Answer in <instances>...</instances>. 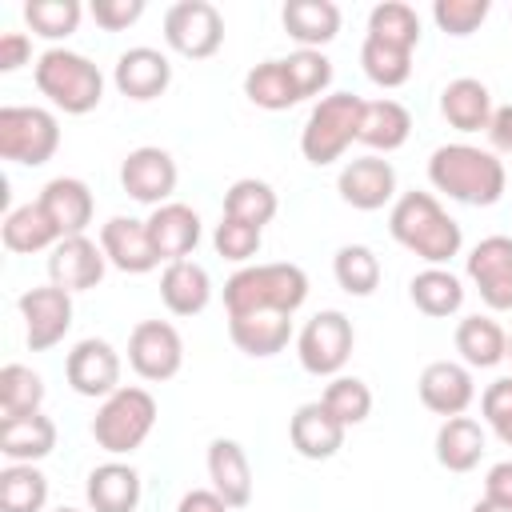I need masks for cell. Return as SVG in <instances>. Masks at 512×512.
I'll return each instance as SVG.
<instances>
[{
	"label": "cell",
	"mask_w": 512,
	"mask_h": 512,
	"mask_svg": "<svg viewBox=\"0 0 512 512\" xmlns=\"http://www.w3.org/2000/svg\"><path fill=\"white\" fill-rule=\"evenodd\" d=\"M56 148H60V120L48 108H36V104L0 108V156L4 160L40 168L56 156Z\"/></svg>",
	"instance_id": "7"
},
{
	"label": "cell",
	"mask_w": 512,
	"mask_h": 512,
	"mask_svg": "<svg viewBox=\"0 0 512 512\" xmlns=\"http://www.w3.org/2000/svg\"><path fill=\"white\" fill-rule=\"evenodd\" d=\"M56 512H80V508H56Z\"/></svg>",
	"instance_id": "55"
},
{
	"label": "cell",
	"mask_w": 512,
	"mask_h": 512,
	"mask_svg": "<svg viewBox=\"0 0 512 512\" xmlns=\"http://www.w3.org/2000/svg\"><path fill=\"white\" fill-rule=\"evenodd\" d=\"M148 232H152V244H156L164 264L188 260V252L200 244V216H196V208H188L180 200H168V204L152 208Z\"/></svg>",
	"instance_id": "23"
},
{
	"label": "cell",
	"mask_w": 512,
	"mask_h": 512,
	"mask_svg": "<svg viewBox=\"0 0 512 512\" xmlns=\"http://www.w3.org/2000/svg\"><path fill=\"white\" fill-rule=\"evenodd\" d=\"M388 232L400 248L420 256L428 268H444L464 248L460 224L440 208V200L432 192H416V188L396 196V204L388 212Z\"/></svg>",
	"instance_id": "1"
},
{
	"label": "cell",
	"mask_w": 512,
	"mask_h": 512,
	"mask_svg": "<svg viewBox=\"0 0 512 512\" xmlns=\"http://www.w3.org/2000/svg\"><path fill=\"white\" fill-rule=\"evenodd\" d=\"M160 300L172 316H200L212 300L208 268L196 260H172L160 272Z\"/></svg>",
	"instance_id": "24"
},
{
	"label": "cell",
	"mask_w": 512,
	"mask_h": 512,
	"mask_svg": "<svg viewBox=\"0 0 512 512\" xmlns=\"http://www.w3.org/2000/svg\"><path fill=\"white\" fill-rule=\"evenodd\" d=\"M332 276L348 296H372L380 288V260L368 244H344L332 256Z\"/></svg>",
	"instance_id": "40"
},
{
	"label": "cell",
	"mask_w": 512,
	"mask_h": 512,
	"mask_svg": "<svg viewBox=\"0 0 512 512\" xmlns=\"http://www.w3.org/2000/svg\"><path fill=\"white\" fill-rule=\"evenodd\" d=\"M84 496H88L92 512H136V504H140V472L132 464H124V460L96 464L88 472Z\"/></svg>",
	"instance_id": "25"
},
{
	"label": "cell",
	"mask_w": 512,
	"mask_h": 512,
	"mask_svg": "<svg viewBox=\"0 0 512 512\" xmlns=\"http://www.w3.org/2000/svg\"><path fill=\"white\" fill-rule=\"evenodd\" d=\"M32 76H36L40 96H48V104L68 116H88L104 100V72L80 52L48 48L36 60Z\"/></svg>",
	"instance_id": "4"
},
{
	"label": "cell",
	"mask_w": 512,
	"mask_h": 512,
	"mask_svg": "<svg viewBox=\"0 0 512 512\" xmlns=\"http://www.w3.org/2000/svg\"><path fill=\"white\" fill-rule=\"evenodd\" d=\"M320 404L344 428H352V424H364L372 416V388L360 376H332L328 388H324V396H320Z\"/></svg>",
	"instance_id": "42"
},
{
	"label": "cell",
	"mask_w": 512,
	"mask_h": 512,
	"mask_svg": "<svg viewBox=\"0 0 512 512\" xmlns=\"http://www.w3.org/2000/svg\"><path fill=\"white\" fill-rule=\"evenodd\" d=\"M80 0H28L24 4V20L32 28V36H44V40H64L80 28Z\"/></svg>",
	"instance_id": "43"
},
{
	"label": "cell",
	"mask_w": 512,
	"mask_h": 512,
	"mask_svg": "<svg viewBox=\"0 0 512 512\" xmlns=\"http://www.w3.org/2000/svg\"><path fill=\"white\" fill-rule=\"evenodd\" d=\"M364 36H376V40H388V44H400V48L416 52V44H420V16L404 0H384V4H376L368 12V32Z\"/></svg>",
	"instance_id": "41"
},
{
	"label": "cell",
	"mask_w": 512,
	"mask_h": 512,
	"mask_svg": "<svg viewBox=\"0 0 512 512\" xmlns=\"http://www.w3.org/2000/svg\"><path fill=\"white\" fill-rule=\"evenodd\" d=\"M44 404V380L28 364H4L0 368V420H20L40 412Z\"/></svg>",
	"instance_id": "37"
},
{
	"label": "cell",
	"mask_w": 512,
	"mask_h": 512,
	"mask_svg": "<svg viewBox=\"0 0 512 512\" xmlns=\"http://www.w3.org/2000/svg\"><path fill=\"white\" fill-rule=\"evenodd\" d=\"M360 116H364V100L360 96H352V92L320 96L316 108L308 112L304 128H300L304 160L316 164V168L340 160L348 152V144L360 140Z\"/></svg>",
	"instance_id": "6"
},
{
	"label": "cell",
	"mask_w": 512,
	"mask_h": 512,
	"mask_svg": "<svg viewBox=\"0 0 512 512\" xmlns=\"http://www.w3.org/2000/svg\"><path fill=\"white\" fill-rule=\"evenodd\" d=\"M488 12H492L488 0H436L432 4V20L448 36H472L488 20Z\"/></svg>",
	"instance_id": "46"
},
{
	"label": "cell",
	"mask_w": 512,
	"mask_h": 512,
	"mask_svg": "<svg viewBox=\"0 0 512 512\" xmlns=\"http://www.w3.org/2000/svg\"><path fill=\"white\" fill-rule=\"evenodd\" d=\"M480 412H484V424L500 436V444L512 448V376H500L484 388Z\"/></svg>",
	"instance_id": "47"
},
{
	"label": "cell",
	"mask_w": 512,
	"mask_h": 512,
	"mask_svg": "<svg viewBox=\"0 0 512 512\" xmlns=\"http://www.w3.org/2000/svg\"><path fill=\"white\" fill-rule=\"evenodd\" d=\"M112 84H116V92L128 96V100H156V96H164L168 84H172V64H168V56H164L160 48L140 44V48H128V52L116 56Z\"/></svg>",
	"instance_id": "19"
},
{
	"label": "cell",
	"mask_w": 512,
	"mask_h": 512,
	"mask_svg": "<svg viewBox=\"0 0 512 512\" xmlns=\"http://www.w3.org/2000/svg\"><path fill=\"white\" fill-rule=\"evenodd\" d=\"M308 300V272L300 264L276 260V264H244L224 280V308L228 316L248 312H284L296 316V308Z\"/></svg>",
	"instance_id": "3"
},
{
	"label": "cell",
	"mask_w": 512,
	"mask_h": 512,
	"mask_svg": "<svg viewBox=\"0 0 512 512\" xmlns=\"http://www.w3.org/2000/svg\"><path fill=\"white\" fill-rule=\"evenodd\" d=\"M48 476L36 464H8L0 472V512H44Z\"/></svg>",
	"instance_id": "38"
},
{
	"label": "cell",
	"mask_w": 512,
	"mask_h": 512,
	"mask_svg": "<svg viewBox=\"0 0 512 512\" xmlns=\"http://www.w3.org/2000/svg\"><path fill=\"white\" fill-rule=\"evenodd\" d=\"M360 68H364V76H368L372 84H380V88H400V84H408V76H412V52L400 48V44L364 36V44H360Z\"/></svg>",
	"instance_id": "39"
},
{
	"label": "cell",
	"mask_w": 512,
	"mask_h": 512,
	"mask_svg": "<svg viewBox=\"0 0 512 512\" xmlns=\"http://www.w3.org/2000/svg\"><path fill=\"white\" fill-rule=\"evenodd\" d=\"M176 180H180L176 160L156 144L132 148L120 164V184L136 204H152V208L168 204V196L176 192Z\"/></svg>",
	"instance_id": "14"
},
{
	"label": "cell",
	"mask_w": 512,
	"mask_h": 512,
	"mask_svg": "<svg viewBox=\"0 0 512 512\" xmlns=\"http://www.w3.org/2000/svg\"><path fill=\"white\" fill-rule=\"evenodd\" d=\"M412 136V112L400 100H364V116H360V144H368L376 156L380 152H396L404 148V140Z\"/></svg>",
	"instance_id": "29"
},
{
	"label": "cell",
	"mask_w": 512,
	"mask_h": 512,
	"mask_svg": "<svg viewBox=\"0 0 512 512\" xmlns=\"http://www.w3.org/2000/svg\"><path fill=\"white\" fill-rule=\"evenodd\" d=\"M408 300L416 304V312H424L432 320L456 316L464 304V280L448 268H424L408 280Z\"/></svg>",
	"instance_id": "32"
},
{
	"label": "cell",
	"mask_w": 512,
	"mask_h": 512,
	"mask_svg": "<svg viewBox=\"0 0 512 512\" xmlns=\"http://www.w3.org/2000/svg\"><path fill=\"white\" fill-rule=\"evenodd\" d=\"M472 512H512V508H504V504H496V500H476Z\"/></svg>",
	"instance_id": "53"
},
{
	"label": "cell",
	"mask_w": 512,
	"mask_h": 512,
	"mask_svg": "<svg viewBox=\"0 0 512 512\" xmlns=\"http://www.w3.org/2000/svg\"><path fill=\"white\" fill-rule=\"evenodd\" d=\"M156 396L148 388H116L108 400H100L92 416V440L108 456H132L156 428Z\"/></svg>",
	"instance_id": "5"
},
{
	"label": "cell",
	"mask_w": 512,
	"mask_h": 512,
	"mask_svg": "<svg viewBox=\"0 0 512 512\" xmlns=\"http://www.w3.org/2000/svg\"><path fill=\"white\" fill-rule=\"evenodd\" d=\"M100 248L108 256V264L128 272V276H144V272H152L160 264V252H156L152 232H148V220H136V216H112L100 228Z\"/></svg>",
	"instance_id": "17"
},
{
	"label": "cell",
	"mask_w": 512,
	"mask_h": 512,
	"mask_svg": "<svg viewBox=\"0 0 512 512\" xmlns=\"http://www.w3.org/2000/svg\"><path fill=\"white\" fill-rule=\"evenodd\" d=\"M164 44L184 60H208L224 44V16L208 0H176L164 12Z\"/></svg>",
	"instance_id": "9"
},
{
	"label": "cell",
	"mask_w": 512,
	"mask_h": 512,
	"mask_svg": "<svg viewBox=\"0 0 512 512\" xmlns=\"http://www.w3.org/2000/svg\"><path fill=\"white\" fill-rule=\"evenodd\" d=\"M56 448V424L44 412L20 416V420H0V452L12 464H36Z\"/></svg>",
	"instance_id": "30"
},
{
	"label": "cell",
	"mask_w": 512,
	"mask_h": 512,
	"mask_svg": "<svg viewBox=\"0 0 512 512\" xmlns=\"http://www.w3.org/2000/svg\"><path fill=\"white\" fill-rule=\"evenodd\" d=\"M36 204H40V208L48 212V220L56 224L60 240L84 236V228L92 224V208H96L92 188H88L84 180H76V176H56V180H48V184L40 188Z\"/></svg>",
	"instance_id": "20"
},
{
	"label": "cell",
	"mask_w": 512,
	"mask_h": 512,
	"mask_svg": "<svg viewBox=\"0 0 512 512\" xmlns=\"http://www.w3.org/2000/svg\"><path fill=\"white\" fill-rule=\"evenodd\" d=\"M228 336L244 356L268 360L288 348L292 340V316L284 312H248V316H228Z\"/></svg>",
	"instance_id": "27"
},
{
	"label": "cell",
	"mask_w": 512,
	"mask_h": 512,
	"mask_svg": "<svg viewBox=\"0 0 512 512\" xmlns=\"http://www.w3.org/2000/svg\"><path fill=\"white\" fill-rule=\"evenodd\" d=\"M108 256L96 240L88 236H68L48 252V280L64 292H88L104 280Z\"/></svg>",
	"instance_id": "18"
},
{
	"label": "cell",
	"mask_w": 512,
	"mask_h": 512,
	"mask_svg": "<svg viewBox=\"0 0 512 512\" xmlns=\"http://www.w3.org/2000/svg\"><path fill=\"white\" fill-rule=\"evenodd\" d=\"M344 432L348 428L320 400L300 404L292 412V420H288V440H292L296 456H304V460H328V456H336L344 448Z\"/></svg>",
	"instance_id": "21"
},
{
	"label": "cell",
	"mask_w": 512,
	"mask_h": 512,
	"mask_svg": "<svg viewBox=\"0 0 512 512\" xmlns=\"http://www.w3.org/2000/svg\"><path fill=\"white\" fill-rule=\"evenodd\" d=\"M428 180L436 192L468 208H488L508 188V172L496 160V152L476 144H440L428 156Z\"/></svg>",
	"instance_id": "2"
},
{
	"label": "cell",
	"mask_w": 512,
	"mask_h": 512,
	"mask_svg": "<svg viewBox=\"0 0 512 512\" xmlns=\"http://www.w3.org/2000/svg\"><path fill=\"white\" fill-rule=\"evenodd\" d=\"M336 188H340V200L352 204L356 212H376L384 204H396V168L392 160L368 152L340 168Z\"/></svg>",
	"instance_id": "15"
},
{
	"label": "cell",
	"mask_w": 512,
	"mask_h": 512,
	"mask_svg": "<svg viewBox=\"0 0 512 512\" xmlns=\"http://www.w3.org/2000/svg\"><path fill=\"white\" fill-rule=\"evenodd\" d=\"M20 320H24V340L32 352H48L56 348L68 328H72V292L56 288V284H44V288H28L20 300Z\"/></svg>",
	"instance_id": "11"
},
{
	"label": "cell",
	"mask_w": 512,
	"mask_h": 512,
	"mask_svg": "<svg viewBox=\"0 0 512 512\" xmlns=\"http://www.w3.org/2000/svg\"><path fill=\"white\" fill-rule=\"evenodd\" d=\"M260 232H264V228H252V224L232 220V216H220V224H216V232H212V244H216V252H220L224 260L248 264V260L260 252V244H264Z\"/></svg>",
	"instance_id": "45"
},
{
	"label": "cell",
	"mask_w": 512,
	"mask_h": 512,
	"mask_svg": "<svg viewBox=\"0 0 512 512\" xmlns=\"http://www.w3.org/2000/svg\"><path fill=\"white\" fill-rule=\"evenodd\" d=\"M484 456V428L472 416H448L436 428V460L448 472H472Z\"/></svg>",
	"instance_id": "34"
},
{
	"label": "cell",
	"mask_w": 512,
	"mask_h": 512,
	"mask_svg": "<svg viewBox=\"0 0 512 512\" xmlns=\"http://www.w3.org/2000/svg\"><path fill=\"white\" fill-rule=\"evenodd\" d=\"M208 480H212V492L224 496L228 508H244L252 500V464H248V452L236 440L216 436L208 444Z\"/></svg>",
	"instance_id": "22"
},
{
	"label": "cell",
	"mask_w": 512,
	"mask_h": 512,
	"mask_svg": "<svg viewBox=\"0 0 512 512\" xmlns=\"http://www.w3.org/2000/svg\"><path fill=\"white\" fill-rule=\"evenodd\" d=\"M128 364L140 380H172L184 364V340L168 320H140L128 336Z\"/></svg>",
	"instance_id": "10"
},
{
	"label": "cell",
	"mask_w": 512,
	"mask_h": 512,
	"mask_svg": "<svg viewBox=\"0 0 512 512\" xmlns=\"http://www.w3.org/2000/svg\"><path fill=\"white\" fill-rule=\"evenodd\" d=\"M416 396L428 412L436 416H464L468 404L476 400V384H472V368L456 364V360H432L424 364L420 380H416Z\"/></svg>",
	"instance_id": "16"
},
{
	"label": "cell",
	"mask_w": 512,
	"mask_h": 512,
	"mask_svg": "<svg viewBox=\"0 0 512 512\" xmlns=\"http://www.w3.org/2000/svg\"><path fill=\"white\" fill-rule=\"evenodd\" d=\"M280 200H276V188L268 180H256V176H244V180H232L228 192H224V216L232 220H244L252 228H264L272 216H276Z\"/></svg>",
	"instance_id": "36"
},
{
	"label": "cell",
	"mask_w": 512,
	"mask_h": 512,
	"mask_svg": "<svg viewBox=\"0 0 512 512\" xmlns=\"http://www.w3.org/2000/svg\"><path fill=\"white\" fill-rule=\"evenodd\" d=\"M484 500H496L504 508H512V460H500L488 468L484 476Z\"/></svg>",
	"instance_id": "50"
},
{
	"label": "cell",
	"mask_w": 512,
	"mask_h": 512,
	"mask_svg": "<svg viewBox=\"0 0 512 512\" xmlns=\"http://www.w3.org/2000/svg\"><path fill=\"white\" fill-rule=\"evenodd\" d=\"M492 92L484 80L476 76H456L444 84L440 92V116L456 128V132H488V120H492Z\"/></svg>",
	"instance_id": "26"
},
{
	"label": "cell",
	"mask_w": 512,
	"mask_h": 512,
	"mask_svg": "<svg viewBox=\"0 0 512 512\" xmlns=\"http://www.w3.org/2000/svg\"><path fill=\"white\" fill-rule=\"evenodd\" d=\"M64 376L76 396L108 400L120 388V352L108 340L88 336V340L72 344V352L64 356Z\"/></svg>",
	"instance_id": "12"
},
{
	"label": "cell",
	"mask_w": 512,
	"mask_h": 512,
	"mask_svg": "<svg viewBox=\"0 0 512 512\" xmlns=\"http://www.w3.org/2000/svg\"><path fill=\"white\" fill-rule=\"evenodd\" d=\"M284 68H288V80L300 100L320 96L332 84V60L320 48H296L292 56H284Z\"/></svg>",
	"instance_id": "44"
},
{
	"label": "cell",
	"mask_w": 512,
	"mask_h": 512,
	"mask_svg": "<svg viewBox=\"0 0 512 512\" xmlns=\"http://www.w3.org/2000/svg\"><path fill=\"white\" fill-rule=\"evenodd\" d=\"M176 512H232V508H228L224 496H216L212 488H192V492L180 496Z\"/></svg>",
	"instance_id": "51"
},
{
	"label": "cell",
	"mask_w": 512,
	"mask_h": 512,
	"mask_svg": "<svg viewBox=\"0 0 512 512\" xmlns=\"http://www.w3.org/2000/svg\"><path fill=\"white\" fill-rule=\"evenodd\" d=\"M352 344H356V328L352 320L340 312V308H324L316 312L300 336H296V356H300V368L308 376H340V368L348 364L352 356Z\"/></svg>",
	"instance_id": "8"
},
{
	"label": "cell",
	"mask_w": 512,
	"mask_h": 512,
	"mask_svg": "<svg viewBox=\"0 0 512 512\" xmlns=\"http://www.w3.org/2000/svg\"><path fill=\"white\" fill-rule=\"evenodd\" d=\"M32 60V40L28 32H4L0 36V72H16Z\"/></svg>",
	"instance_id": "49"
},
{
	"label": "cell",
	"mask_w": 512,
	"mask_h": 512,
	"mask_svg": "<svg viewBox=\"0 0 512 512\" xmlns=\"http://www.w3.org/2000/svg\"><path fill=\"white\" fill-rule=\"evenodd\" d=\"M456 352L468 368H496L508 356V332L492 316H464L456 324Z\"/></svg>",
	"instance_id": "33"
},
{
	"label": "cell",
	"mask_w": 512,
	"mask_h": 512,
	"mask_svg": "<svg viewBox=\"0 0 512 512\" xmlns=\"http://www.w3.org/2000/svg\"><path fill=\"white\" fill-rule=\"evenodd\" d=\"M244 96L256 108H264V112H284V108L300 104V96H296V88L288 80L284 60H260V64H252L248 76H244Z\"/></svg>",
	"instance_id": "35"
},
{
	"label": "cell",
	"mask_w": 512,
	"mask_h": 512,
	"mask_svg": "<svg viewBox=\"0 0 512 512\" xmlns=\"http://www.w3.org/2000/svg\"><path fill=\"white\" fill-rule=\"evenodd\" d=\"M280 20L300 48H324L340 32V8L332 0H288Z\"/></svg>",
	"instance_id": "28"
},
{
	"label": "cell",
	"mask_w": 512,
	"mask_h": 512,
	"mask_svg": "<svg viewBox=\"0 0 512 512\" xmlns=\"http://www.w3.org/2000/svg\"><path fill=\"white\" fill-rule=\"evenodd\" d=\"M504 360H508V364H512V332H508V356H504Z\"/></svg>",
	"instance_id": "54"
},
{
	"label": "cell",
	"mask_w": 512,
	"mask_h": 512,
	"mask_svg": "<svg viewBox=\"0 0 512 512\" xmlns=\"http://www.w3.org/2000/svg\"><path fill=\"white\" fill-rule=\"evenodd\" d=\"M88 12L104 32H120L144 16V0H92Z\"/></svg>",
	"instance_id": "48"
},
{
	"label": "cell",
	"mask_w": 512,
	"mask_h": 512,
	"mask_svg": "<svg viewBox=\"0 0 512 512\" xmlns=\"http://www.w3.org/2000/svg\"><path fill=\"white\" fill-rule=\"evenodd\" d=\"M0 240H4L8 252L32 256V252H44V248L52 252V248L60 244V232H56V224L48 220V212L32 200V204H20V208H12V212L4 216Z\"/></svg>",
	"instance_id": "31"
},
{
	"label": "cell",
	"mask_w": 512,
	"mask_h": 512,
	"mask_svg": "<svg viewBox=\"0 0 512 512\" xmlns=\"http://www.w3.org/2000/svg\"><path fill=\"white\" fill-rule=\"evenodd\" d=\"M488 140L496 152H512V104H500L488 120Z\"/></svg>",
	"instance_id": "52"
},
{
	"label": "cell",
	"mask_w": 512,
	"mask_h": 512,
	"mask_svg": "<svg viewBox=\"0 0 512 512\" xmlns=\"http://www.w3.org/2000/svg\"><path fill=\"white\" fill-rule=\"evenodd\" d=\"M464 272L492 312H512V236H484L468 252Z\"/></svg>",
	"instance_id": "13"
}]
</instances>
